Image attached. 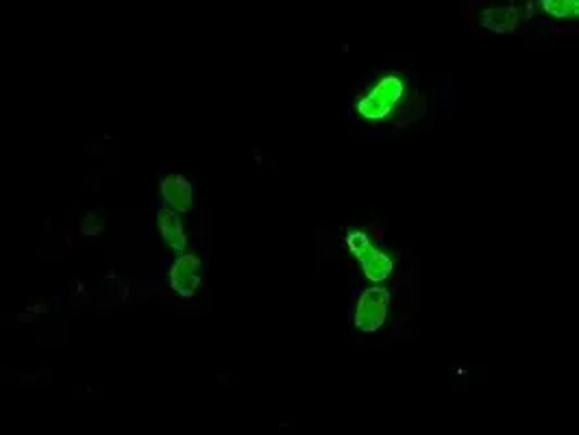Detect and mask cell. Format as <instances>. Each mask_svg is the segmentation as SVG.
Masks as SVG:
<instances>
[{
  "instance_id": "6da1fadb",
  "label": "cell",
  "mask_w": 579,
  "mask_h": 435,
  "mask_svg": "<svg viewBox=\"0 0 579 435\" xmlns=\"http://www.w3.org/2000/svg\"><path fill=\"white\" fill-rule=\"evenodd\" d=\"M403 97V83L396 76H386L379 83L372 88V92L366 98L360 100L357 112L362 113L368 120H381L387 113L392 112V107L396 105V100Z\"/></svg>"
},
{
  "instance_id": "7a4b0ae2",
  "label": "cell",
  "mask_w": 579,
  "mask_h": 435,
  "mask_svg": "<svg viewBox=\"0 0 579 435\" xmlns=\"http://www.w3.org/2000/svg\"><path fill=\"white\" fill-rule=\"evenodd\" d=\"M347 246L351 248L353 255L362 261L364 272L371 281H384L387 275L392 272V261L390 257H386L384 252L377 251L368 237L360 231H353L347 236Z\"/></svg>"
},
{
  "instance_id": "3957f363",
  "label": "cell",
  "mask_w": 579,
  "mask_h": 435,
  "mask_svg": "<svg viewBox=\"0 0 579 435\" xmlns=\"http://www.w3.org/2000/svg\"><path fill=\"white\" fill-rule=\"evenodd\" d=\"M387 303H390V294L384 288H368L360 296L356 312V324L364 333H372L384 324Z\"/></svg>"
},
{
  "instance_id": "277c9868",
  "label": "cell",
  "mask_w": 579,
  "mask_h": 435,
  "mask_svg": "<svg viewBox=\"0 0 579 435\" xmlns=\"http://www.w3.org/2000/svg\"><path fill=\"white\" fill-rule=\"evenodd\" d=\"M200 284V260L196 255H181L170 270V285L181 296H194Z\"/></svg>"
},
{
  "instance_id": "5b68a950",
  "label": "cell",
  "mask_w": 579,
  "mask_h": 435,
  "mask_svg": "<svg viewBox=\"0 0 579 435\" xmlns=\"http://www.w3.org/2000/svg\"><path fill=\"white\" fill-rule=\"evenodd\" d=\"M161 194H164L168 207L176 212H192L194 207V190L185 176H170L161 181Z\"/></svg>"
},
{
  "instance_id": "8992f818",
  "label": "cell",
  "mask_w": 579,
  "mask_h": 435,
  "mask_svg": "<svg viewBox=\"0 0 579 435\" xmlns=\"http://www.w3.org/2000/svg\"><path fill=\"white\" fill-rule=\"evenodd\" d=\"M157 222H160V231L164 240L168 242V246L175 248V251H185L188 240H185V229L181 224V218L172 209L161 207L160 214H157Z\"/></svg>"
},
{
  "instance_id": "52a82bcc",
  "label": "cell",
  "mask_w": 579,
  "mask_h": 435,
  "mask_svg": "<svg viewBox=\"0 0 579 435\" xmlns=\"http://www.w3.org/2000/svg\"><path fill=\"white\" fill-rule=\"evenodd\" d=\"M519 25V9L516 7H495L483 12V27L495 33H510Z\"/></svg>"
},
{
  "instance_id": "ba28073f",
  "label": "cell",
  "mask_w": 579,
  "mask_h": 435,
  "mask_svg": "<svg viewBox=\"0 0 579 435\" xmlns=\"http://www.w3.org/2000/svg\"><path fill=\"white\" fill-rule=\"evenodd\" d=\"M543 7L544 12L552 13L555 18H568V16H577L579 3L577 0H544Z\"/></svg>"
}]
</instances>
